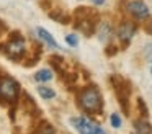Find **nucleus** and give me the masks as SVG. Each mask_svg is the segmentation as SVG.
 <instances>
[{"mask_svg":"<svg viewBox=\"0 0 152 134\" xmlns=\"http://www.w3.org/2000/svg\"><path fill=\"white\" fill-rule=\"evenodd\" d=\"M38 93H39L44 100H51V98L56 97V92H54L51 87H39L38 88Z\"/></svg>","mask_w":152,"mask_h":134,"instance_id":"9d476101","label":"nucleus"},{"mask_svg":"<svg viewBox=\"0 0 152 134\" xmlns=\"http://www.w3.org/2000/svg\"><path fill=\"white\" fill-rule=\"evenodd\" d=\"M70 123L74 124V127H75L80 134H105V131H103L98 124H95L93 121L87 119V118H82V116L72 118Z\"/></svg>","mask_w":152,"mask_h":134,"instance_id":"7ed1b4c3","label":"nucleus"},{"mask_svg":"<svg viewBox=\"0 0 152 134\" xmlns=\"http://www.w3.org/2000/svg\"><path fill=\"white\" fill-rule=\"evenodd\" d=\"M151 72H152V69H151Z\"/></svg>","mask_w":152,"mask_h":134,"instance_id":"a211bd4d","label":"nucleus"},{"mask_svg":"<svg viewBox=\"0 0 152 134\" xmlns=\"http://www.w3.org/2000/svg\"><path fill=\"white\" fill-rule=\"evenodd\" d=\"M18 83L10 77H2L0 78V100L4 101H12L18 95Z\"/></svg>","mask_w":152,"mask_h":134,"instance_id":"f03ea898","label":"nucleus"},{"mask_svg":"<svg viewBox=\"0 0 152 134\" xmlns=\"http://www.w3.org/2000/svg\"><path fill=\"white\" fill-rule=\"evenodd\" d=\"M34 78H36L38 82H48V80L53 78V74H51V70H48V69H43V70H38L36 72Z\"/></svg>","mask_w":152,"mask_h":134,"instance_id":"9b49d317","label":"nucleus"},{"mask_svg":"<svg viewBox=\"0 0 152 134\" xmlns=\"http://www.w3.org/2000/svg\"><path fill=\"white\" fill-rule=\"evenodd\" d=\"M110 119H111V126L113 127H119V126H121V118H119L118 113H113Z\"/></svg>","mask_w":152,"mask_h":134,"instance_id":"f8f14e48","label":"nucleus"},{"mask_svg":"<svg viewBox=\"0 0 152 134\" xmlns=\"http://www.w3.org/2000/svg\"><path fill=\"white\" fill-rule=\"evenodd\" d=\"M134 129L137 134H152V126L145 119H137L134 123Z\"/></svg>","mask_w":152,"mask_h":134,"instance_id":"1a4fd4ad","label":"nucleus"},{"mask_svg":"<svg viewBox=\"0 0 152 134\" xmlns=\"http://www.w3.org/2000/svg\"><path fill=\"white\" fill-rule=\"evenodd\" d=\"M145 54H147V57L152 61V44H149L147 48H145Z\"/></svg>","mask_w":152,"mask_h":134,"instance_id":"dca6fc26","label":"nucleus"},{"mask_svg":"<svg viewBox=\"0 0 152 134\" xmlns=\"http://www.w3.org/2000/svg\"><path fill=\"white\" fill-rule=\"evenodd\" d=\"M115 90H116V93H118L121 106L124 108V111H128V97H129V92H131L129 83H126V82H123L121 78H119V83H115Z\"/></svg>","mask_w":152,"mask_h":134,"instance_id":"423d86ee","label":"nucleus"},{"mask_svg":"<svg viewBox=\"0 0 152 134\" xmlns=\"http://www.w3.org/2000/svg\"><path fill=\"white\" fill-rule=\"evenodd\" d=\"M25 49H26V46H25V39L20 38V36L10 39V41H8V44L4 46V51L7 52L10 57H13V59L21 57V56L25 54Z\"/></svg>","mask_w":152,"mask_h":134,"instance_id":"20e7f679","label":"nucleus"},{"mask_svg":"<svg viewBox=\"0 0 152 134\" xmlns=\"http://www.w3.org/2000/svg\"><path fill=\"white\" fill-rule=\"evenodd\" d=\"M79 101H80V106L85 111H90V113L102 111V106H103L102 95H100V92L95 87H87L79 95Z\"/></svg>","mask_w":152,"mask_h":134,"instance_id":"f257e3e1","label":"nucleus"},{"mask_svg":"<svg viewBox=\"0 0 152 134\" xmlns=\"http://www.w3.org/2000/svg\"><path fill=\"white\" fill-rule=\"evenodd\" d=\"M66 41L69 42L70 46H77V44H79V38H77V34H69L66 38Z\"/></svg>","mask_w":152,"mask_h":134,"instance_id":"ddd939ff","label":"nucleus"},{"mask_svg":"<svg viewBox=\"0 0 152 134\" xmlns=\"http://www.w3.org/2000/svg\"><path fill=\"white\" fill-rule=\"evenodd\" d=\"M126 12L131 13L136 18H145L149 15V8L142 0H128L126 2Z\"/></svg>","mask_w":152,"mask_h":134,"instance_id":"39448f33","label":"nucleus"},{"mask_svg":"<svg viewBox=\"0 0 152 134\" xmlns=\"http://www.w3.org/2000/svg\"><path fill=\"white\" fill-rule=\"evenodd\" d=\"M38 134H54V129L53 127H44V129L38 131Z\"/></svg>","mask_w":152,"mask_h":134,"instance_id":"4468645a","label":"nucleus"},{"mask_svg":"<svg viewBox=\"0 0 152 134\" xmlns=\"http://www.w3.org/2000/svg\"><path fill=\"white\" fill-rule=\"evenodd\" d=\"M38 36H39V38L43 39V41L46 42V44L49 46L51 49H59V44L56 42V39H54L44 28H38Z\"/></svg>","mask_w":152,"mask_h":134,"instance_id":"6e6552de","label":"nucleus"},{"mask_svg":"<svg viewBox=\"0 0 152 134\" xmlns=\"http://www.w3.org/2000/svg\"><path fill=\"white\" fill-rule=\"evenodd\" d=\"M134 31H136V26L132 25V23L126 21L118 28V36H119V39H123V41H129V39L132 38V34H134Z\"/></svg>","mask_w":152,"mask_h":134,"instance_id":"0eeeda50","label":"nucleus"},{"mask_svg":"<svg viewBox=\"0 0 152 134\" xmlns=\"http://www.w3.org/2000/svg\"><path fill=\"white\" fill-rule=\"evenodd\" d=\"M92 2L95 3V5H102V3H103V0H92Z\"/></svg>","mask_w":152,"mask_h":134,"instance_id":"f3484780","label":"nucleus"},{"mask_svg":"<svg viewBox=\"0 0 152 134\" xmlns=\"http://www.w3.org/2000/svg\"><path fill=\"white\" fill-rule=\"evenodd\" d=\"M137 103H139V108H141L142 114H145V113H147V110H145V106H144V101H142V98H139V100H137Z\"/></svg>","mask_w":152,"mask_h":134,"instance_id":"2eb2a0df","label":"nucleus"}]
</instances>
